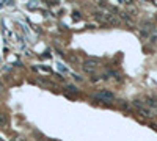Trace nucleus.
I'll use <instances>...</instances> for the list:
<instances>
[{
    "mask_svg": "<svg viewBox=\"0 0 157 141\" xmlns=\"http://www.w3.org/2000/svg\"><path fill=\"white\" fill-rule=\"evenodd\" d=\"M96 19L104 24H109V25L118 24V17H115V14H112V13H96Z\"/></svg>",
    "mask_w": 157,
    "mask_h": 141,
    "instance_id": "f257e3e1",
    "label": "nucleus"
},
{
    "mask_svg": "<svg viewBox=\"0 0 157 141\" xmlns=\"http://www.w3.org/2000/svg\"><path fill=\"white\" fill-rule=\"evenodd\" d=\"M93 97L98 99V100H101V102H105V104H112L115 100V94L112 91H107V89H102V91L93 94Z\"/></svg>",
    "mask_w": 157,
    "mask_h": 141,
    "instance_id": "f03ea898",
    "label": "nucleus"
},
{
    "mask_svg": "<svg viewBox=\"0 0 157 141\" xmlns=\"http://www.w3.org/2000/svg\"><path fill=\"white\" fill-rule=\"evenodd\" d=\"M134 107L138 110V113H140L143 118H153V111H151L149 107H146L145 102H142V100H134Z\"/></svg>",
    "mask_w": 157,
    "mask_h": 141,
    "instance_id": "7ed1b4c3",
    "label": "nucleus"
},
{
    "mask_svg": "<svg viewBox=\"0 0 157 141\" xmlns=\"http://www.w3.org/2000/svg\"><path fill=\"white\" fill-rule=\"evenodd\" d=\"M145 102H146V107H149V108H157V99H154V97L148 96V97L145 99Z\"/></svg>",
    "mask_w": 157,
    "mask_h": 141,
    "instance_id": "20e7f679",
    "label": "nucleus"
},
{
    "mask_svg": "<svg viewBox=\"0 0 157 141\" xmlns=\"http://www.w3.org/2000/svg\"><path fill=\"white\" fill-rule=\"evenodd\" d=\"M118 16L124 20V22H127V24H134V19H132V16H129L127 13H123V11H120L118 13Z\"/></svg>",
    "mask_w": 157,
    "mask_h": 141,
    "instance_id": "39448f33",
    "label": "nucleus"
},
{
    "mask_svg": "<svg viewBox=\"0 0 157 141\" xmlns=\"http://www.w3.org/2000/svg\"><path fill=\"white\" fill-rule=\"evenodd\" d=\"M83 64H85V66H90V67H93V69H96V67L99 66V61H98V60H86Z\"/></svg>",
    "mask_w": 157,
    "mask_h": 141,
    "instance_id": "423d86ee",
    "label": "nucleus"
},
{
    "mask_svg": "<svg viewBox=\"0 0 157 141\" xmlns=\"http://www.w3.org/2000/svg\"><path fill=\"white\" fill-rule=\"evenodd\" d=\"M66 89H68L69 93H72V94H77V93H79V89H77L74 85H66Z\"/></svg>",
    "mask_w": 157,
    "mask_h": 141,
    "instance_id": "0eeeda50",
    "label": "nucleus"
},
{
    "mask_svg": "<svg viewBox=\"0 0 157 141\" xmlns=\"http://www.w3.org/2000/svg\"><path fill=\"white\" fill-rule=\"evenodd\" d=\"M6 124H8V119H6V116L0 115V126H2V127H5Z\"/></svg>",
    "mask_w": 157,
    "mask_h": 141,
    "instance_id": "6e6552de",
    "label": "nucleus"
},
{
    "mask_svg": "<svg viewBox=\"0 0 157 141\" xmlns=\"http://www.w3.org/2000/svg\"><path fill=\"white\" fill-rule=\"evenodd\" d=\"M72 19H74V20H77V19H82V14H80L79 11H74V13H72Z\"/></svg>",
    "mask_w": 157,
    "mask_h": 141,
    "instance_id": "1a4fd4ad",
    "label": "nucleus"
},
{
    "mask_svg": "<svg viewBox=\"0 0 157 141\" xmlns=\"http://www.w3.org/2000/svg\"><path fill=\"white\" fill-rule=\"evenodd\" d=\"M83 69H85L88 74H93V72L96 71V69H93V67H90V66H85V64H83Z\"/></svg>",
    "mask_w": 157,
    "mask_h": 141,
    "instance_id": "9d476101",
    "label": "nucleus"
},
{
    "mask_svg": "<svg viewBox=\"0 0 157 141\" xmlns=\"http://www.w3.org/2000/svg\"><path fill=\"white\" fill-rule=\"evenodd\" d=\"M120 107H121L123 110H129V105H127L124 100H121V102H120Z\"/></svg>",
    "mask_w": 157,
    "mask_h": 141,
    "instance_id": "9b49d317",
    "label": "nucleus"
},
{
    "mask_svg": "<svg viewBox=\"0 0 157 141\" xmlns=\"http://www.w3.org/2000/svg\"><path fill=\"white\" fill-rule=\"evenodd\" d=\"M2 88H3V86H2V83H0V89H2Z\"/></svg>",
    "mask_w": 157,
    "mask_h": 141,
    "instance_id": "f8f14e48",
    "label": "nucleus"
},
{
    "mask_svg": "<svg viewBox=\"0 0 157 141\" xmlns=\"http://www.w3.org/2000/svg\"><path fill=\"white\" fill-rule=\"evenodd\" d=\"M154 3H156V5H157V2H154Z\"/></svg>",
    "mask_w": 157,
    "mask_h": 141,
    "instance_id": "ddd939ff",
    "label": "nucleus"
}]
</instances>
